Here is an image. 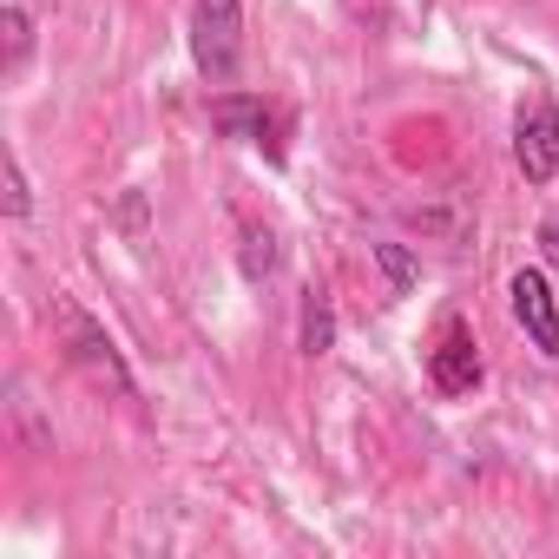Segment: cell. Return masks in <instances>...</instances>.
<instances>
[{"mask_svg":"<svg viewBox=\"0 0 559 559\" xmlns=\"http://www.w3.org/2000/svg\"><path fill=\"white\" fill-rule=\"evenodd\" d=\"M53 336H60V349H67V362L93 382V389H112V395H139V382H132V369H126V356H119V343L106 336V323L99 317H86L73 297H53Z\"/></svg>","mask_w":559,"mask_h":559,"instance_id":"cell-1","label":"cell"},{"mask_svg":"<svg viewBox=\"0 0 559 559\" xmlns=\"http://www.w3.org/2000/svg\"><path fill=\"white\" fill-rule=\"evenodd\" d=\"M211 126L237 145H250L263 165H284L290 139H297V112L284 99H263V93H217L211 99Z\"/></svg>","mask_w":559,"mask_h":559,"instance_id":"cell-2","label":"cell"},{"mask_svg":"<svg viewBox=\"0 0 559 559\" xmlns=\"http://www.w3.org/2000/svg\"><path fill=\"white\" fill-rule=\"evenodd\" d=\"M243 60V0H191V67L211 86H230Z\"/></svg>","mask_w":559,"mask_h":559,"instance_id":"cell-3","label":"cell"},{"mask_svg":"<svg viewBox=\"0 0 559 559\" xmlns=\"http://www.w3.org/2000/svg\"><path fill=\"white\" fill-rule=\"evenodd\" d=\"M421 369H428L435 395H448V402L474 395V389H480V376H487L480 343H474V330H467L461 317H441V323H435V336H428V349H421Z\"/></svg>","mask_w":559,"mask_h":559,"instance_id":"cell-4","label":"cell"},{"mask_svg":"<svg viewBox=\"0 0 559 559\" xmlns=\"http://www.w3.org/2000/svg\"><path fill=\"white\" fill-rule=\"evenodd\" d=\"M513 165L526 185H552L559 178V106L546 93H533L513 112Z\"/></svg>","mask_w":559,"mask_h":559,"instance_id":"cell-5","label":"cell"},{"mask_svg":"<svg viewBox=\"0 0 559 559\" xmlns=\"http://www.w3.org/2000/svg\"><path fill=\"white\" fill-rule=\"evenodd\" d=\"M507 304H513V323L526 330V343L559 362V304H552L546 270H533V263L513 270V276H507Z\"/></svg>","mask_w":559,"mask_h":559,"instance_id":"cell-6","label":"cell"},{"mask_svg":"<svg viewBox=\"0 0 559 559\" xmlns=\"http://www.w3.org/2000/svg\"><path fill=\"white\" fill-rule=\"evenodd\" d=\"M237 270H243V284H270V276L284 270V237H276V224L237 217Z\"/></svg>","mask_w":559,"mask_h":559,"instance_id":"cell-7","label":"cell"},{"mask_svg":"<svg viewBox=\"0 0 559 559\" xmlns=\"http://www.w3.org/2000/svg\"><path fill=\"white\" fill-rule=\"evenodd\" d=\"M297 349H304L310 362L336 349V304H330V290H323V284H310V290H304V304H297Z\"/></svg>","mask_w":559,"mask_h":559,"instance_id":"cell-8","label":"cell"},{"mask_svg":"<svg viewBox=\"0 0 559 559\" xmlns=\"http://www.w3.org/2000/svg\"><path fill=\"white\" fill-rule=\"evenodd\" d=\"M0 34H8V60H0V73L21 80L27 60H34V14L21 8V0H8V8H0Z\"/></svg>","mask_w":559,"mask_h":559,"instance_id":"cell-9","label":"cell"},{"mask_svg":"<svg viewBox=\"0 0 559 559\" xmlns=\"http://www.w3.org/2000/svg\"><path fill=\"white\" fill-rule=\"evenodd\" d=\"M376 263H382V276H389V297H408V290H415L421 257H415L408 243H376Z\"/></svg>","mask_w":559,"mask_h":559,"instance_id":"cell-10","label":"cell"},{"mask_svg":"<svg viewBox=\"0 0 559 559\" xmlns=\"http://www.w3.org/2000/svg\"><path fill=\"white\" fill-rule=\"evenodd\" d=\"M27 211H34V185H27V165H21V158H8V217H14V224H27Z\"/></svg>","mask_w":559,"mask_h":559,"instance_id":"cell-11","label":"cell"},{"mask_svg":"<svg viewBox=\"0 0 559 559\" xmlns=\"http://www.w3.org/2000/svg\"><path fill=\"white\" fill-rule=\"evenodd\" d=\"M539 257H546V270H559V211L539 217Z\"/></svg>","mask_w":559,"mask_h":559,"instance_id":"cell-12","label":"cell"}]
</instances>
